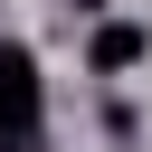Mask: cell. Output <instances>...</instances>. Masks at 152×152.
<instances>
[{
  "label": "cell",
  "instance_id": "2",
  "mask_svg": "<svg viewBox=\"0 0 152 152\" xmlns=\"http://www.w3.org/2000/svg\"><path fill=\"white\" fill-rule=\"evenodd\" d=\"M86 57H95V76H124V66H142V57H152V28H142V19H104Z\"/></svg>",
  "mask_w": 152,
  "mask_h": 152
},
{
  "label": "cell",
  "instance_id": "4",
  "mask_svg": "<svg viewBox=\"0 0 152 152\" xmlns=\"http://www.w3.org/2000/svg\"><path fill=\"white\" fill-rule=\"evenodd\" d=\"M66 10H104V0H66Z\"/></svg>",
  "mask_w": 152,
  "mask_h": 152
},
{
  "label": "cell",
  "instance_id": "3",
  "mask_svg": "<svg viewBox=\"0 0 152 152\" xmlns=\"http://www.w3.org/2000/svg\"><path fill=\"white\" fill-rule=\"evenodd\" d=\"M0 152H48V133H0Z\"/></svg>",
  "mask_w": 152,
  "mask_h": 152
},
{
  "label": "cell",
  "instance_id": "1",
  "mask_svg": "<svg viewBox=\"0 0 152 152\" xmlns=\"http://www.w3.org/2000/svg\"><path fill=\"white\" fill-rule=\"evenodd\" d=\"M38 57L19 48V38H0V133H38Z\"/></svg>",
  "mask_w": 152,
  "mask_h": 152
}]
</instances>
